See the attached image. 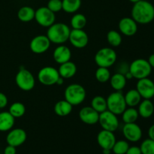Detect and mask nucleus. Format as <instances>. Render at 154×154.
<instances>
[{
	"mask_svg": "<svg viewBox=\"0 0 154 154\" xmlns=\"http://www.w3.org/2000/svg\"><path fill=\"white\" fill-rule=\"evenodd\" d=\"M51 42L46 35H38L35 36L29 43V48L35 54H42L48 51Z\"/></svg>",
	"mask_w": 154,
	"mask_h": 154,
	"instance_id": "11",
	"label": "nucleus"
},
{
	"mask_svg": "<svg viewBox=\"0 0 154 154\" xmlns=\"http://www.w3.org/2000/svg\"><path fill=\"white\" fill-rule=\"evenodd\" d=\"M141 154H154V141L147 138L145 139L140 146Z\"/></svg>",
	"mask_w": 154,
	"mask_h": 154,
	"instance_id": "35",
	"label": "nucleus"
},
{
	"mask_svg": "<svg viewBox=\"0 0 154 154\" xmlns=\"http://www.w3.org/2000/svg\"><path fill=\"white\" fill-rule=\"evenodd\" d=\"M129 2H132L134 4V3H135V2H139V1H141V0H129Z\"/></svg>",
	"mask_w": 154,
	"mask_h": 154,
	"instance_id": "46",
	"label": "nucleus"
},
{
	"mask_svg": "<svg viewBox=\"0 0 154 154\" xmlns=\"http://www.w3.org/2000/svg\"><path fill=\"white\" fill-rule=\"evenodd\" d=\"M106 101L108 110L116 115H121L122 113L127 108L124 95L121 91H114L111 93L108 96Z\"/></svg>",
	"mask_w": 154,
	"mask_h": 154,
	"instance_id": "5",
	"label": "nucleus"
},
{
	"mask_svg": "<svg viewBox=\"0 0 154 154\" xmlns=\"http://www.w3.org/2000/svg\"><path fill=\"white\" fill-rule=\"evenodd\" d=\"M47 7L54 13H57L63 10V3L62 0H49Z\"/></svg>",
	"mask_w": 154,
	"mask_h": 154,
	"instance_id": "36",
	"label": "nucleus"
},
{
	"mask_svg": "<svg viewBox=\"0 0 154 154\" xmlns=\"http://www.w3.org/2000/svg\"><path fill=\"white\" fill-rule=\"evenodd\" d=\"M79 118L85 124L94 125L99 122V113L91 106L83 107L79 111Z\"/></svg>",
	"mask_w": 154,
	"mask_h": 154,
	"instance_id": "18",
	"label": "nucleus"
},
{
	"mask_svg": "<svg viewBox=\"0 0 154 154\" xmlns=\"http://www.w3.org/2000/svg\"><path fill=\"white\" fill-rule=\"evenodd\" d=\"M27 138V134L24 129L21 128L11 129L8 131L6 136V142L8 145L17 147L25 143Z\"/></svg>",
	"mask_w": 154,
	"mask_h": 154,
	"instance_id": "14",
	"label": "nucleus"
},
{
	"mask_svg": "<svg viewBox=\"0 0 154 154\" xmlns=\"http://www.w3.org/2000/svg\"><path fill=\"white\" fill-rule=\"evenodd\" d=\"M111 72H110L108 68L105 67H98L96 69V72H95V77L97 81L99 83H106L111 78Z\"/></svg>",
	"mask_w": 154,
	"mask_h": 154,
	"instance_id": "33",
	"label": "nucleus"
},
{
	"mask_svg": "<svg viewBox=\"0 0 154 154\" xmlns=\"http://www.w3.org/2000/svg\"><path fill=\"white\" fill-rule=\"evenodd\" d=\"M17 86L23 91L28 92L32 90L35 86V77L30 71L22 68L18 71L15 76Z\"/></svg>",
	"mask_w": 154,
	"mask_h": 154,
	"instance_id": "7",
	"label": "nucleus"
},
{
	"mask_svg": "<svg viewBox=\"0 0 154 154\" xmlns=\"http://www.w3.org/2000/svg\"><path fill=\"white\" fill-rule=\"evenodd\" d=\"M71 29L63 23H54L48 27L47 35L51 43L56 45H63L69 41Z\"/></svg>",
	"mask_w": 154,
	"mask_h": 154,
	"instance_id": "2",
	"label": "nucleus"
},
{
	"mask_svg": "<svg viewBox=\"0 0 154 154\" xmlns=\"http://www.w3.org/2000/svg\"><path fill=\"white\" fill-rule=\"evenodd\" d=\"M15 123V118L9 111L0 112V132H8L13 129Z\"/></svg>",
	"mask_w": 154,
	"mask_h": 154,
	"instance_id": "21",
	"label": "nucleus"
},
{
	"mask_svg": "<svg viewBox=\"0 0 154 154\" xmlns=\"http://www.w3.org/2000/svg\"><path fill=\"white\" fill-rule=\"evenodd\" d=\"M138 106V114L143 118H150L154 114V105L150 99H143Z\"/></svg>",
	"mask_w": 154,
	"mask_h": 154,
	"instance_id": "22",
	"label": "nucleus"
},
{
	"mask_svg": "<svg viewBox=\"0 0 154 154\" xmlns=\"http://www.w3.org/2000/svg\"><path fill=\"white\" fill-rule=\"evenodd\" d=\"M72 57V51L69 47L60 45L54 49L53 53V58L58 64H63L69 61Z\"/></svg>",
	"mask_w": 154,
	"mask_h": 154,
	"instance_id": "19",
	"label": "nucleus"
},
{
	"mask_svg": "<svg viewBox=\"0 0 154 154\" xmlns=\"http://www.w3.org/2000/svg\"><path fill=\"white\" fill-rule=\"evenodd\" d=\"M117 55L112 48L105 47L96 52L94 57V61L98 67L110 68L117 61Z\"/></svg>",
	"mask_w": 154,
	"mask_h": 154,
	"instance_id": "4",
	"label": "nucleus"
},
{
	"mask_svg": "<svg viewBox=\"0 0 154 154\" xmlns=\"http://www.w3.org/2000/svg\"><path fill=\"white\" fill-rule=\"evenodd\" d=\"M124 76H125V78H126V80H130V79H132V78H133L132 74H131V72H129V71L128 72H126V74H125Z\"/></svg>",
	"mask_w": 154,
	"mask_h": 154,
	"instance_id": "43",
	"label": "nucleus"
},
{
	"mask_svg": "<svg viewBox=\"0 0 154 154\" xmlns=\"http://www.w3.org/2000/svg\"><path fill=\"white\" fill-rule=\"evenodd\" d=\"M122 120L124 123H136L139 117L138 110L134 107H129L122 113Z\"/></svg>",
	"mask_w": 154,
	"mask_h": 154,
	"instance_id": "27",
	"label": "nucleus"
},
{
	"mask_svg": "<svg viewBox=\"0 0 154 154\" xmlns=\"http://www.w3.org/2000/svg\"><path fill=\"white\" fill-rule=\"evenodd\" d=\"M90 106L99 114L108 110L106 99L102 96H96L95 97H93L91 100Z\"/></svg>",
	"mask_w": 154,
	"mask_h": 154,
	"instance_id": "30",
	"label": "nucleus"
},
{
	"mask_svg": "<svg viewBox=\"0 0 154 154\" xmlns=\"http://www.w3.org/2000/svg\"><path fill=\"white\" fill-rule=\"evenodd\" d=\"M8 103V99L5 93L0 92V109L5 108Z\"/></svg>",
	"mask_w": 154,
	"mask_h": 154,
	"instance_id": "38",
	"label": "nucleus"
},
{
	"mask_svg": "<svg viewBox=\"0 0 154 154\" xmlns=\"http://www.w3.org/2000/svg\"><path fill=\"white\" fill-rule=\"evenodd\" d=\"M118 28L120 34L131 37L135 35L138 32V23L132 17H125L119 21Z\"/></svg>",
	"mask_w": 154,
	"mask_h": 154,
	"instance_id": "16",
	"label": "nucleus"
},
{
	"mask_svg": "<svg viewBox=\"0 0 154 154\" xmlns=\"http://www.w3.org/2000/svg\"><path fill=\"white\" fill-rule=\"evenodd\" d=\"M35 20L39 26L48 28L55 23V13L51 11L48 7H40L35 10Z\"/></svg>",
	"mask_w": 154,
	"mask_h": 154,
	"instance_id": "10",
	"label": "nucleus"
},
{
	"mask_svg": "<svg viewBox=\"0 0 154 154\" xmlns=\"http://www.w3.org/2000/svg\"><path fill=\"white\" fill-rule=\"evenodd\" d=\"M147 62H148V63L150 64V66H151L152 69H153V68L154 69V54H151V55L149 57Z\"/></svg>",
	"mask_w": 154,
	"mask_h": 154,
	"instance_id": "42",
	"label": "nucleus"
},
{
	"mask_svg": "<svg viewBox=\"0 0 154 154\" xmlns=\"http://www.w3.org/2000/svg\"><path fill=\"white\" fill-rule=\"evenodd\" d=\"M38 80L45 86H53L57 84L60 78L58 69L52 66H45L38 72Z\"/></svg>",
	"mask_w": 154,
	"mask_h": 154,
	"instance_id": "8",
	"label": "nucleus"
},
{
	"mask_svg": "<svg viewBox=\"0 0 154 154\" xmlns=\"http://www.w3.org/2000/svg\"><path fill=\"white\" fill-rule=\"evenodd\" d=\"M148 136L149 138L154 141V124L152 125L148 129Z\"/></svg>",
	"mask_w": 154,
	"mask_h": 154,
	"instance_id": "41",
	"label": "nucleus"
},
{
	"mask_svg": "<svg viewBox=\"0 0 154 154\" xmlns=\"http://www.w3.org/2000/svg\"><path fill=\"white\" fill-rule=\"evenodd\" d=\"M73 109V105H71L69 102L64 100H60L54 105V112L59 117H66L72 113Z\"/></svg>",
	"mask_w": 154,
	"mask_h": 154,
	"instance_id": "23",
	"label": "nucleus"
},
{
	"mask_svg": "<svg viewBox=\"0 0 154 154\" xmlns=\"http://www.w3.org/2000/svg\"><path fill=\"white\" fill-rule=\"evenodd\" d=\"M131 15L138 24L146 25L150 23L154 20L153 5L146 0H141L134 3Z\"/></svg>",
	"mask_w": 154,
	"mask_h": 154,
	"instance_id": "1",
	"label": "nucleus"
},
{
	"mask_svg": "<svg viewBox=\"0 0 154 154\" xmlns=\"http://www.w3.org/2000/svg\"><path fill=\"white\" fill-rule=\"evenodd\" d=\"M122 132L125 138L130 142H138L142 138V129L136 123H124Z\"/></svg>",
	"mask_w": 154,
	"mask_h": 154,
	"instance_id": "13",
	"label": "nucleus"
},
{
	"mask_svg": "<svg viewBox=\"0 0 154 154\" xmlns=\"http://www.w3.org/2000/svg\"><path fill=\"white\" fill-rule=\"evenodd\" d=\"M116 137L114 132L102 129L98 133L97 143L102 150H111L116 142Z\"/></svg>",
	"mask_w": 154,
	"mask_h": 154,
	"instance_id": "17",
	"label": "nucleus"
},
{
	"mask_svg": "<svg viewBox=\"0 0 154 154\" xmlns=\"http://www.w3.org/2000/svg\"><path fill=\"white\" fill-rule=\"evenodd\" d=\"M8 111L15 119L20 118V117H22L25 114L26 107L22 102H14L9 107Z\"/></svg>",
	"mask_w": 154,
	"mask_h": 154,
	"instance_id": "31",
	"label": "nucleus"
},
{
	"mask_svg": "<svg viewBox=\"0 0 154 154\" xmlns=\"http://www.w3.org/2000/svg\"><path fill=\"white\" fill-rule=\"evenodd\" d=\"M124 98L127 107H134V108L138 106L142 99L141 95L137 91L136 89H132L126 92V94L124 95Z\"/></svg>",
	"mask_w": 154,
	"mask_h": 154,
	"instance_id": "25",
	"label": "nucleus"
},
{
	"mask_svg": "<svg viewBox=\"0 0 154 154\" xmlns=\"http://www.w3.org/2000/svg\"><path fill=\"white\" fill-rule=\"evenodd\" d=\"M59 75L64 79H70L73 78L77 73V66L75 63L72 61H68L66 63L60 64L58 69Z\"/></svg>",
	"mask_w": 154,
	"mask_h": 154,
	"instance_id": "20",
	"label": "nucleus"
},
{
	"mask_svg": "<svg viewBox=\"0 0 154 154\" xmlns=\"http://www.w3.org/2000/svg\"><path fill=\"white\" fill-rule=\"evenodd\" d=\"M102 129L105 130L111 131L114 132L117 130L119 127V122L117 115L114 114V113L111 112L108 110H106L104 112L99 114V122Z\"/></svg>",
	"mask_w": 154,
	"mask_h": 154,
	"instance_id": "9",
	"label": "nucleus"
},
{
	"mask_svg": "<svg viewBox=\"0 0 154 154\" xmlns=\"http://www.w3.org/2000/svg\"><path fill=\"white\" fill-rule=\"evenodd\" d=\"M69 41L74 48L82 49L88 45L89 36L84 29H72L69 34Z\"/></svg>",
	"mask_w": 154,
	"mask_h": 154,
	"instance_id": "12",
	"label": "nucleus"
},
{
	"mask_svg": "<svg viewBox=\"0 0 154 154\" xmlns=\"http://www.w3.org/2000/svg\"><path fill=\"white\" fill-rule=\"evenodd\" d=\"M109 81L111 87L115 91H122L123 89H124L126 86L127 80L125 78L124 75L117 72V73L111 75Z\"/></svg>",
	"mask_w": 154,
	"mask_h": 154,
	"instance_id": "24",
	"label": "nucleus"
},
{
	"mask_svg": "<svg viewBox=\"0 0 154 154\" xmlns=\"http://www.w3.org/2000/svg\"><path fill=\"white\" fill-rule=\"evenodd\" d=\"M129 147V144L127 141L119 140L116 141L115 144L111 149V151H113L114 154H126Z\"/></svg>",
	"mask_w": 154,
	"mask_h": 154,
	"instance_id": "34",
	"label": "nucleus"
},
{
	"mask_svg": "<svg viewBox=\"0 0 154 154\" xmlns=\"http://www.w3.org/2000/svg\"><path fill=\"white\" fill-rule=\"evenodd\" d=\"M17 147H14V146L8 145V144L7 147L4 149V154H16L17 153Z\"/></svg>",
	"mask_w": 154,
	"mask_h": 154,
	"instance_id": "40",
	"label": "nucleus"
},
{
	"mask_svg": "<svg viewBox=\"0 0 154 154\" xmlns=\"http://www.w3.org/2000/svg\"><path fill=\"white\" fill-rule=\"evenodd\" d=\"M35 11L30 6H23L18 11L17 17L22 22H30L35 19Z\"/></svg>",
	"mask_w": 154,
	"mask_h": 154,
	"instance_id": "26",
	"label": "nucleus"
},
{
	"mask_svg": "<svg viewBox=\"0 0 154 154\" xmlns=\"http://www.w3.org/2000/svg\"><path fill=\"white\" fill-rule=\"evenodd\" d=\"M111 150H103L104 154H111Z\"/></svg>",
	"mask_w": 154,
	"mask_h": 154,
	"instance_id": "45",
	"label": "nucleus"
},
{
	"mask_svg": "<svg viewBox=\"0 0 154 154\" xmlns=\"http://www.w3.org/2000/svg\"><path fill=\"white\" fill-rule=\"evenodd\" d=\"M126 154H141V149H140V147H137V146H132V147L129 146Z\"/></svg>",
	"mask_w": 154,
	"mask_h": 154,
	"instance_id": "39",
	"label": "nucleus"
},
{
	"mask_svg": "<svg viewBox=\"0 0 154 154\" xmlns=\"http://www.w3.org/2000/svg\"><path fill=\"white\" fill-rule=\"evenodd\" d=\"M153 99H154V95H153Z\"/></svg>",
	"mask_w": 154,
	"mask_h": 154,
	"instance_id": "47",
	"label": "nucleus"
},
{
	"mask_svg": "<svg viewBox=\"0 0 154 154\" xmlns=\"http://www.w3.org/2000/svg\"><path fill=\"white\" fill-rule=\"evenodd\" d=\"M129 72L133 78L137 80L148 78L152 72V68L147 60L144 59H136L129 64Z\"/></svg>",
	"mask_w": 154,
	"mask_h": 154,
	"instance_id": "6",
	"label": "nucleus"
},
{
	"mask_svg": "<svg viewBox=\"0 0 154 154\" xmlns=\"http://www.w3.org/2000/svg\"><path fill=\"white\" fill-rule=\"evenodd\" d=\"M136 90L144 99H153L154 95V82L149 78L138 80Z\"/></svg>",
	"mask_w": 154,
	"mask_h": 154,
	"instance_id": "15",
	"label": "nucleus"
},
{
	"mask_svg": "<svg viewBox=\"0 0 154 154\" xmlns=\"http://www.w3.org/2000/svg\"><path fill=\"white\" fill-rule=\"evenodd\" d=\"M107 41L113 48L119 47L122 43V35L117 30H110L107 34Z\"/></svg>",
	"mask_w": 154,
	"mask_h": 154,
	"instance_id": "32",
	"label": "nucleus"
},
{
	"mask_svg": "<svg viewBox=\"0 0 154 154\" xmlns=\"http://www.w3.org/2000/svg\"><path fill=\"white\" fill-rule=\"evenodd\" d=\"M63 10L68 14L76 13L81 6V0H62Z\"/></svg>",
	"mask_w": 154,
	"mask_h": 154,
	"instance_id": "28",
	"label": "nucleus"
},
{
	"mask_svg": "<svg viewBox=\"0 0 154 154\" xmlns=\"http://www.w3.org/2000/svg\"><path fill=\"white\" fill-rule=\"evenodd\" d=\"M64 80H65L64 78L60 76V78H59L58 80H57V85H63V83H64Z\"/></svg>",
	"mask_w": 154,
	"mask_h": 154,
	"instance_id": "44",
	"label": "nucleus"
},
{
	"mask_svg": "<svg viewBox=\"0 0 154 154\" xmlns=\"http://www.w3.org/2000/svg\"><path fill=\"white\" fill-rule=\"evenodd\" d=\"M87 18L83 14L77 13L71 18V26L74 29H83L87 24Z\"/></svg>",
	"mask_w": 154,
	"mask_h": 154,
	"instance_id": "29",
	"label": "nucleus"
},
{
	"mask_svg": "<svg viewBox=\"0 0 154 154\" xmlns=\"http://www.w3.org/2000/svg\"><path fill=\"white\" fill-rule=\"evenodd\" d=\"M129 71V64H128L126 62H122L120 63L118 67V71L117 72L119 73H121L123 75H125L126 72H128Z\"/></svg>",
	"mask_w": 154,
	"mask_h": 154,
	"instance_id": "37",
	"label": "nucleus"
},
{
	"mask_svg": "<svg viewBox=\"0 0 154 154\" xmlns=\"http://www.w3.org/2000/svg\"><path fill=\"white\" fill-rule=\"evenodd\" d=\"M87 93L82 85L79 84H72L68 86L64 91V97L73 106L79 105L85 100Z\"/></svg>",
	"mask_w": 154,
	"mask_h": 154,
	"instance_id": "3",
	"label": "nucleus"
}]
</instances>
